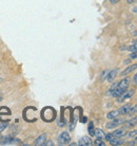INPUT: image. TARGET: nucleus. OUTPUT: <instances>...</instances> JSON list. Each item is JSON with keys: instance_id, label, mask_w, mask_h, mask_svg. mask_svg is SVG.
I'll use <instances>...</instances> for the list:
<instances>
[{"instance_id": "nucleus-22", "label": "nucleus", "mask_w": 137, "mask_h": 146, "mask_svg": "<svg viewBox=\"0 0 137 146\" xmlns=\"http://www.w3.org/2000/svg\"><path fill=\"white\" fill-rule=\"evenodd\" d=\"M108 72H109V70H103V71H102V73H101V76H100L101 80H105V78L107 77V75H108Z\"/></svg>"}, {"instance_id": "nucleus-28", "label": "nucleus", "mask_w": 137, "mask_h": 146, "mask_svg": "<svg viewBox=\"0 0 137 146\" xmlns=\"http://www.w3.org/2000/svg\"><path fill=\"white\" fill-rule=\"evenodd\" d=\"M120 0H110V2L112 4H115V3H117V2H119Z\"/></svg>"}, {"instance_id": "nucleus-2", "label": "nucleus", "mask_w": 137, "mask_h": 146, "mask_svg": "<svg viewBox=\"0 0 137 146\" xmlns=\"http://www.w3.org/2000/svg\"><path fill=\"white\" fill-rule=\"evenodd\" d=\"M126 119H123V117H116V119H113L111 120L109 123L105 124V127L108 128V129H115L116 127H118L120 125H123L126 123Z\"/></svg>"}, {"instance_id": "nucleus-32", "label": "nucleus", "mask_w": 137, "mask_h": 146, "mask_svg": "<svg viewBox=\"0 0 137 146\" xmlns=\"http://www.w3.org/2000/svg\"><path fill=\"white\" fill-rule=\"evenodd\" d=\"M1 138H2V135H0V139H1Z\"/></svg>"}, {"instance_id": "nucleus-17", "label": "nucleus", "mask_w": 137, "mask_h": 146, "mask_svg": "<svg viewBox=\"0 0 137 146\" xmlns=\"http://www.w3.org/2000/svg\"><path fill=\"white\" fill-rule=\"evenodd\" d=\"M88 130H89L90 137H94V135H95V129H94L93 122H90V124H89V127H88Z\"/></svg>"}, {"instance_id": "nucleus-7", "label": "nucleus", "mask_w": 137, "mask_h": 146, "mask_svg": "<svg viewBox=\"0 0 137 146\" xmlns=\"http://www.w3.org/2000/svg\"><path fill=\"white\" fill-rule=\"evenodd\" d=\"M78 145H81V146H91L93 145V142H92V140H91V137H82V138H80L78 143H77Z\"/></svg>"}, {"instance_id": "nucleus-3", "label": "nucleus", "mask_w": 137, "mask_h": 146, "mask_svg": "<svg viewBox=\"0 0 137 146\" xmlns=\"http://www.w3.org/2000/svg\"><path fill=\"white\" fill-rule=\"evenodd\" d=\"M20 142H21L20 140L13 138L12 135H7L0 139V145H17Z\"/></svg>"}, {"instance_id": "nucleus-20", "label": "nucleus", "mask_w": 137, "mask_h": 146, "mask_svg": "<svg viewBox=\"0 0 137 146\" xmlns=\"http://www.w3.org/2000/svg\"><path fill=\"white\" fill-rule=\"evenodd\" d=\"M137 42H136V40H134L133 41V46H131L130 48H129V51L130 52H136V49H137Z\"/></svg>"}, {"instance_id": "nucleus-10", "label": "nucleus", "mask_w": 137, "mask_h": 146, "mask_svg": "<svg viewBox=\"0 0 137 146\" xmlns=\"http://www.w3.org/2000/svg\"><path fill=\"white\" fill-rule=\"evenodd\" d=\"M109 143H111V145H116V146H118V145H123V143H124V141H123L121 138H117V137H114L113 135L111 139L108 141Z\"/></svg>"}, {"instance_id": "nucleus-12", "label": "nucleus", "mask_w": 137, "mask_h": 146, "mask_svg": "<svg viewBox=\"0 0 137 146\" xmlns=\"http://www.w3.org/2000/svg\"><path fill=\"white\" fill-rule=\"evenodd\" d=\"M114 137H117V138H123L124 135H126V128H119V129H116L114 130V132L112 133Z\"/></svg>"}, {"instance_id": "nucleus-31", "label": "nucleus", "mask_w": 137, "mask_h": 146, "mask_svg": "<svg viewBox=\"0 0 137 146\" xmlns=\"http://www.w3.org/2000/svg\"><path fill=\"white\" fill-rule=\"evenodd\" d=\"M1 101H2V96H0V102H1Z\"/></svg>"}, {"instance_id": "nucleus-1", "label": "nucleus", "mask_w": 137, "mask_h": 146, "mask_svg": "<svg viewBox=\"0 0 137 146\" xmlns=\"http://www.w3.org/2000/svg\"><path fill=\"white\" fill-rule=\"evenodd\" d=\"M130 83H131L130 77H123L120 82H118L117 87H116V89L114 90V92L112 93V95H111V96L115 98V99H118L119 96L123 94V92L126 91V89L129 88V86H130Z\"/></svg>"}, {"instance_id": "nucleus-24", "label": "nucleus", "mask_w": 137, "mask_h": 146, "mask_svg": "<svg viewBox=\"0 0 137 146\" xmlns=\"http://www.w3.org/2000/svg\"><path fill=\"white\" fill-rule=\"evenodd\" d=\"M42 146H54V143H53V141L49 140V141H45V142L43 143V145H42Z\"/></svg>"}, {"instance_id": "nucleus-8", "label": "nucleus", "mask_w": 137, "mask_h": 146, "mask_svg": "<svg viewBox=\"0 0 137 146\" xmlns=\"http://www.w3.org/2000/svg\"><path fill=\"white\" fill-rule=\"evenodd\" d=\"M47 133H42V135H40L38 138H37L35 141H34V143H33V145L35 146H42L43 145V143L47 141Z\"/></svg>"}, {"instance_id": "nucleus-14", "label": "nucleus", "mask_w": 137, "mask_h": 146, "mask_svg": "<svg viewBox=\"0 0 137 146\" xmlns=\"http://www.w3.org/2000/svg\"><path fill=\"white\" fill-rule=\"evenodd\" d=\"M119 115H120V114H119L118 109H117V110H112V111H110V112L107 114V119H109V120H113V119L118 117Z\"/></svg>"}, {"instance_id": "nucleus-16", "label": "nucleus", "mask_w": 137, "mask_h": 146, "mask_svg": "<svg viewBox=\"0 0 137 146\" xmlns=\"http://www.w3.org/2000/svg\"><path fill=\"white\" fill-rule=\"evenodd\" d=\"M105 131L102 129H95V135L99 138V139H103L105 138Z\"/></svg>"}, {"instance_id": "nucleus-6", "label": "nucleus", "mask_w": 137, "mask_h": 146, "mask_svg": "<svg viewBox=\"0 0 137 146\" xmlns=\"http://www.w3.org/2000/svg\"><path fill=\"white\" fill-rule=\"evenodd\" d=\"M118 72H119L118 68H115V69H112L111 71H109L108 75H107V80H108L109 83H112V82L115 80L116 76L118 75Z\"/></svg>"}, {"instance_id": "nucleus-25", "label": "nucleus", "mask_w": 137, "mask_h": 146, "mask_svg": "<svg viewBox=\"0 0 137 146\" xmlns=\"http://www.w3.org/2000/svg\"><path fill=\"white\" fill-rule=\"evenodd\" d=\"M132 83H133L134 86H136V85H137V74H134V75H133V78H132Z\"/></svg>"}, {"instance_id": "nucleus-13", "label": "nucleus", "mask_w": 137, "mask_h": 146, "mask_svg": "<svg viewBox=\"0 0 137 146\" xmlns=\"http://www.w3.org/2000/svg\"><path fill=\"white\" fill-rule=\"evenodd\" d=\"M130 107H131L130 104H126V105L121 106L118 109L119 114H120V115H126V113H128V111H129V109H130Z\"/></svg>"}, {"instance_id": "nucleus-19", "label": "nucleus", "mask_w": 137, "mask_h": 146, "mask_svg": "<svg viewBox=\"0 0 137 146\" xmlns=\"http://www.w3.org/2000/svg\"><path fill=\"white\" fill-rule=\"evenodd\" d=\"M93 144L96 146H105V143H103L102 139H99V138H97V139L95 140L93 142Z\"/></svg>"}, {"instance_id": "nucleus-9", "label": "nucleus", "mask_w": 137, "mask_h": 146, "mask_svg": "<svg viewBox=\"0 0 137 146\" xmlns=\"http://www.w3.org/2000/svg\"><path fill=\"white\" fill-rule=\"evenodd\" d=\"M136 67H137V65L136 64H133V65H130L129 67H126V69L123 70V72L120 73V75L121 76H126V75H128V74H130V73H132V72H134L135 70H136Z\"/></svg>"}, {"instance_id": "nucleus-29", "label": "nucleus", "mask_w": 137, "mask_h": 146, "mask_svg": "<svg viewBox=\"0 0 137 146\" xmlns=\"http://www.w3.org/2000/svg\"><path fill=\"white\" fill-rule=\"evenodd\" d=\"M88 121V119L86 117H83V119H82V123H86V122H87Z\"/></svg>"}, {"instance_id": "nucleus-21", "label": "nucleus", "mask_w": 137, "mask_h": 146, "mask_svg": "<svg viewBox=\"0 0 137 146\" xmlns=\"http://www.w3.org/2000/svg\"><path fill=\"white\" fill-rule=\"evenodd\" d=\"M9 126V123L7 122H3V123H0V132L1 131H3L4 129Z\"/></svg>"}, {"instance_id": "nucleus-11", "label": "nucleus", "mask_w": 137, "mask_h": 146, "mask_svg": "<svg viewBox=\"0 0 137 146\" xmlns=\"http://www.w3.org/2000/svg\"><path fill=\"white\" fill-rule=\"evenodd\" d=\"M124 124H126V128H135L137 126V117H133L132 119H130V120L126 121Z\"/></svg>"}, {"instance_id": "nucleus-15", "label": "nucleus", "mask_w": 137, "mask_h": 146, "mask_svg": "<svg viewBox=\"0 0 137 146\" xmlns=\"http://www.w3.org/2000/svg\"><path fill=\"white\" fill-rule=\"evenodd\" d=\"M112 83H113V82H112ZM117 84H118L117 82H115V83H113L112 86H111V87L109 88L108 91L105 92V95H107V96H111V95H112V93L114 92V90L116 89V87H117Z\"/></svg>"}, {"instance_id": "nucleus-23", "label": "nucleus", "mask_w": 137, "mask_h": 146, "mask_svg": "<svg viewBox=\"0 0 137 146\" xmlns=\"http://www.w3.org/2000/svg\"><path fill=\"white\" fill-rule=\"evenodd\" d=\"M136 133H137L136 129H134L133 131H131V132H129V133H128V137H129L130 139H132V138H135V137H136Z\"/></svg>"}, {"instance_id": "nucleus-4", "label": "nucleus", "mask_w": 137, "mask_h": 146, "mask_svg": "<svg viewBox=\"0 0 137 146\" xmlns=\"http://www.w3.org/2000/svg\"><path fill=\"white\" fill-rule=\"evenodd\" d=\"M71 143V135L68 132L63 131L58 135V145H68Z\"/></svg>"}, {"instance_id": "nucleus-30", "label": "nucleus", "mask_w": 137, "mask_h": 146, "mask_svg": "<svg viewBox=\"0 0 137 146\" xmlns=\"http://www.w3.org/2000/svg\"><path fill=\"white\" fill-rule=\"evenodd\" d=\"M133 12H134V14H136V7H133Z\"/></svg>"}, {"instance_id": "nucleus-18", "label": "nucleus", "mask_w": 137, "mask_h": 146, "mask_svg": "<svg viewBox=\"0 0 137 146\" xmlns=\"http://www.w3.org/2000/svg\"><path fill=\"white\" fill-rule=\"evenodd\" d=\"M136 112H137V106L134 105L133 107H130V109H129V111H128L126 114H129V117H132L134 114H136Z\"/></svg>"}, {"instance_id": "nucleus-26", "label": "nucleus", "mask_w": 137, "mask_h": 146, "mask_svg": "<svg viewBox=\"0 0 137 146\" xmlns=\"http://www.w3.org/2000/svg\"><path fill=\"white\" fill-rule=\"evenodd\" d=\"M130 58L131 59H136V52H131Z\"/></svg>"}, {"instance_id": "nucleus-27", "label": "nucleus", "mask_w": 137, "mask_h": 146, "mask_svg": "<svg viewBox=\"0 0 137 146\" xmlns=\"http://www.w3.org/2000/svg\"><path fill=\"white\" fill-rule=\"evenodd\" d=\"M126 2H128L129 4H132V3H135L136 0H126Z\"/></svg>"}, {"instance_id": "nucleus-5", "label": "nucleus", "mask_w": 137, "mask_h": 146, "mask_svg": "<svg viewBox=\"0 0 137 146\" xmlns=\"http://www.w3.org/2000/svg\"><path fill=\"white\" fill-rule=\"evenodd\" d=\"M134 93H135V90H134V89H129V88H128L126 91L123 92V94L120 95L118 99H117V100H118L117 102H118V103H123L126 100L132 99V96L134 95Z\"/></svg>"}]
</instances>
